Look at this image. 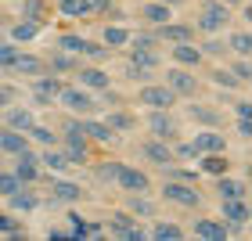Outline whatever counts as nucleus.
Masks as SVG:
<instances>
[{
    "instance_id": "c9c22d12",
    "label": "nucleus",
    "mask_w": 252,
    "mask_h": 241,
    "mask_svg": "<svg viewBox=\"0 0 252 241\" xmlns=\"http://www.w3.org/2000/svg\"><path fill=\"white\" fill-rule=\"evenodd\" d=\"M26 133H32V137H36L40 144H54V133H51V130H43V126H36V122H32Z\"/></svg>"
},
{
    "instance_id": "5701e85b",
    "label": "nucleus",
    "mask_w": 252,
    "mask_h": 241,
    "mask_svg": "<svg viewBox=\"0 0 252 241\" xmlns=\"http://www.w3.org/2000/svg\"><path fill=\"white\" fill-rule=\"evenodd\" d=\"M94 11V0H62V15H87Z\"/></svg>"
},
{
    "instance_id": "4be33fe9",
    "label": "nucleus",
    "mask_w": 252,
    "mask_h": 241,
    "mask_svg": "<svg viewBox=\"0 0 252 241\" xmlns=\"http://www.w3.org/2000/svg\"><path fill=\"white\" fill-rule=\"evenodd\" d=\"M54 198H58V202H76V198H83V191H79L76 187V183H54Z\"/></svg>"
},
{
    "instance_id": "1a4fd4ad",
    "label": "nucleus",
    "mask_w": 252,
    "mask_h": 241,
    "mask_svg": "<svg viewBox=\"0 0 252 241\" xmlns=\"http://www.w3.org/2000/svg\"><path fill=\"white\" fill-rule=\"evenodd\" d=\"M223 220L234 223V227H242V223L249 220V209H245L238 198H223Z\"/></svg>"
},
{
    "instance_id": "9d476101",
    "label": "nucleus",
    "mask_w": 252,
    "mask_h": 241,
    "mask_svg": "<svg viewBox=\"0 0 252 241\" xmlns=\"http://www.w3.org/2000/svg\"><path fill=\"white\" fill-rule=\"evenodd\" d=\"M0 151H11V155L26 151V133H18V130H4V133H0Z\"/></svg>"
},
{
    "instance_id": "c85d7f7f",
    "label": "nucleus",
    "mask_w": 252,
    "mask_h": 241,
    "mask_svg": "<svg viewBox=\"0 0 252 241\" xmlns=\"http://www.w3.org/2000/svg\"><path fill=\"white\" fill-rule=\"evenodd\" d=\"M202 166L209 169V173H227V158H223L220 151H209V158H205Z\"/></svg>"
},
{
    "instance_id": "20e7f679",
    "label": "nucleus",
    "mask_w": 252,
    "mask_h": 241,
    "mask_svg": "<svg viewBox=\"0 0 252 241\" xmlns=\"http://www.w3.org/2000/svg\"><path fill=\"white\" fill-rule=\"evenodd\" d=\"M227 148V137L223 133H198L194 137V144H191V151L194 155H209V151H223Z\"/></svg>"
},
{
    "instance_id": "49530a36",
    "label": "nucleus",
    "mask_w": 252,
    "mask_h": 241,
    "mask_svg": "<svg viewBox=\"0 0 252 241\" xmlns=\"http://www.w3.org/2000/svg\"><path fill=\"white\" fill-rule=\"evenodd\" d=\"M0 231H15V220H7L4 212H0Z\"/></svg>"
},
{
    "instance_id": "a211bd4d",
    "label": "nucleus",
    "mask_w": 252,
    "mask_h": 241,
    "mask_svg": "<svg viewBox=\"0 0 252 241\" xmlns=\"http://www.w3.org/2000/svg\"><path fill=\"white\" fill-rule=\"evenodd\" d=\"M141 15L152 22V26H166V22H169V4H148Z\"/></svg>"
},
{
    "instance_id": "6e6552de",
    "label": "nucleus",
    "mask_w": 252,
    "mask_h": 241,
    "mask_svg": "<svg viewBox=\"0 0 252 241\" xmlns=\"http://www.w3.org/2000/svg\"><path fill=\"white\" fill-rule=\"evenodd\" d=\"M194 234L205 238V241H223L227 238V227L216 223V220H198V223H194Z\"/></svg>"
},
{
    "instance_id": "2f4dec72",
    "label": "nucleus",
    "mask_w": 252,
    "mask_h": 241,
    "mask_svg": "<svg viewBox=\"0 0 252 241\" xmlns=\"http://www.w3.org/2000/svg\"><path fill=\"white\" fill-rule=\"evenodd\" d=\"M231 47H234V51H238V54L245 58V54L252 51V40L245 36V32H234V36H231Z\"/></svg>"
},
{
    "instance_id": "cd10ccee",
    "label": "nucleus",
    "mask_w": 252,
    "mask_h": 241,
    "mask_svg": "<svg viewBox=\"0 0 252 241\" xmlns=\"http://www.w3.org/2000/svg\"><path fill=\"white\" fill-rule=\"evenodd\" d=\"M180 234H184V231H180L177 223H158V227H155V238H158V241H177Z\"/></svg>"
},
{
    "instance_id": "a18cd8bd",
    "label": "nucleus",
    "mask_w": 252,
    "mask_h": 241,
    "mask_svg": "<svg viewBox=\"0 0 252 241\" xmlns=\"http://www.w3.org/2000/svg\"><path fill=\"white\" fill-rule=\"evenodd\" d=\"M238 116H242V119H252V105H249V101H242V105H238Z\"/></svg>"
},
{
    "instance_id": "4c0bfd02",
    "label": "nucleus",
    "mask_w": 252,
    "mask_h": 241,
    "mask_svg": "<svg viewBox=\"0 0 252 241\" xmlns=\"http://www.w3.org/2000/svg\"><path fill=\"white\" fill-rule=\"evenodd\" d=\"M108 126H112V130H130L133 119H130V116H112V119H108Z\"/></svg>"
},
{
    "instance_id": "6ab92c4d",
    "label": "nucleus",
    "mask_w": 252,
    "mask_h": 241,
    "mask_svg": "<svg viewBox=\"0 0 252 241\" xmlns=\"http://www.w3.org/2000/svg\"><path fill=\"white\" fill-rule=\"evenodd\" d=\"M158 36L169 40V43H188V40H191V29H188V26H162Z\"/></svg>"
},
{
    "instance_id": "a878e982",
    "label": "nucleus",
    "mask_w": 252,
    "mask_h": 241,
    "mask_svg": "<svg viewBox=\"0 0 252 241\" xmlns=\"http://www.w3.org/2000/svg\"><path fill=\"white\" fill-rule=\"evenodd\" d=\"M144 155H148V158H155L158 166H169V162H173V155H169L166 148H158V144H144Z\"/></svg>"
},
{
    "instance_id": "39448f33",
    "label": "nucleus",
    "mask_w": 252,
    "mask_h": 241,
    "mask_svg": "<svg viewBox=\"0 0 252 241\" xmlns=\"http://www.w3.org/2000/svg\"><path fill=\"white\" fill-rule=\"evenodd\" d=\"M162 194H166V198H173V202H180V205H191V209L198 205V191L188 187V183H166Z\"/></svg>"
},
{
    "instance_id": "bb28decb",
    "label": "nucleus",
    "mask_w": 252,
    "mask_h": 241,
    "mask_svg": "<svg viewBox=\"0 0 252 241\" xmlns=\"http://www.w3.org/2000/svg\"><path fill=\"white\" fill-rule=\"evenodd\" d=\"M126 40H130V32H126V29H116V26L105 29V43H108V47H123Z\"/></svg>"
},
{
    "instance_id": "09e8293b",
    "label": "nucleus",
    "mask_w": 252,
    "mask_h": 241,
    "mask_svg": "<svg viewBox=\"0 0 252 241\" xmlns=\"http://www.w3.org/2000/svg\"><path fill=\"white\" fill-rule=\"evenodd\" d=\"M7 105V94H4V90H0V108H4Z\"/></svg>"
},
{
    "instance_id": "ea45409f",
    "label": "nucleus",
    "mask_w": 252,
    "mask_h": 241,
    "mask_svg": "<svg viewBox=\"0 0 252 241\" xmlns=\"http://www.w3.org/2000/svg\"><path fill=\"white\" fill-rule=\"evenodd\" d=\"M216 83H220V87H234L238 79H234L231 72H216Z\"/></svg>"
},
{
    "instance_id": "c756f323",
    "label": "nucleus",
    "mask_w": 252,
    "mask_h": 241,
    "mask_svg": "<svg viewBox=\"0 0 252 241\" xmlns=\"http://www.w3.org/2000/svg\"><path fill=\"white\" fill-rule=\"evenodd\" d=\"M36 22H22V26H15V32H11V36H15V40H32V36H36Z\"/></svg>"
},
{
    "instance_id": "412c9836",
    "label": "nucleus",
    "mask_w": 252,
    "mask_h": 241,
    "mask_svg": "<svg viewBox=\"0 0 252 241\" xmlns=\"http://www.w3.org/2000/svg\"><path fill=\"white\" fill-rule=\"evenodd\" d=\"M158 61H155V54L148 51V47H133V68H144V72H152Z\"/></svg>"
},
{
    "instance_id": "423d86ee",
    "label": "nucleus",
    "mask_w": 252,
    "mask_h": 241,
    "mask_svg": "<svg viewBox=\"0 0 252 241\" xmlns=\"http://www.w3.org/2000/svg\"><path fill=\"white\" fill-rule=\"evenodd\" d=\"M126 191H148V177L141 169H130V166H119V177H116Z\"/></svg>"
},
{
    "instance_id": "dca6fc26",
    "label": "nucleus",
    "mask_w": 252,
    "mask_h": 241,
    "mask_svg": "<svg viewBox=\"0 0 252 241\" xmlns=\"http://www.w3.org/2000/svg\"><path fill=\"white\" fill-rule=\"evenodd\" d=\"M7 65L15 68V72H29V76H32V72H40V68H43V61H40V58H29V54H15V58H11Z\"/></svg>"
},
{
    "instance_id": "3c124183",
    "label": "nucleus",
    "mask_w": 252,
    "mask_h": 241,
    "mask_svg": "<svg viewBox=\"0 0 252 241\" xmlns=\"http://www.w3.org/2000/svg\"><path fill=\"white\" fill-rule=\"evenodd\" d=\"M162 4H180V0H162Z\"/></svg>"
},
{
    "instance_id": "9b49d317",
    "label": "nucleus",
    "mask_w": 252,
    "mask_h": 241,
    "mask_svg": "<svg viewBox=\"0 0 252 241\" xmlns=\"http://www.w3.org/2000/svg\"><path fill=\"white\" fill-rule=\"evenodd\" d=\"M15 177H18V180H32V177H36V155H29V148H26V151H18Z\"/></svg>"
},
{
    "instance_id": "4468645a",
    "label": "nucleus",
    "mask_w": 252,
    "mask_h": 241,
    "mask_svg": "<svg viewBox=\"0 0 252 241\" xmlns=\"http://www.w3.org/2000/svg\"><path fill=\"white\" fill-rule=\"evenodd\" d=\"M79 83L94 87V90H108V76L101 72V68H83V72H79Z\"/></svg>"
},
{
    "instance_id": "c03bdc74",
    "label": "nucleus",
    "mask_w": 252,
    "mask_h": 241,
    "mask_svg": "<svg viewBox=\"0 0 252 241\" xmlns=\"http://www.w3.org/2000/svg\"><path fill=\"white\" fill-rule=\"evenodd\" d=\"M101 177H105V180H116V177H119V166H105V169H101Z\"/></svg>"
},
{
    "instance_id": "f3484780",
    "label": "nucleus",
    "mask_w": 252,
    "mask_h": 241,
    "mask_svg": "<svg viewBox=\"0 0 252 241\" xmlns=\"http://www.w3.org/2000/svg\"><path fill=\"white\" fill-rule=\"evenodd\" d=\"M65 158H68V162H87V144H83V137H72V133H68Z\"/></svg>"
},
{
    "instance_id": "f704fd0d",
    "label": "nucleus",
    "mask_w": 252,
    "mask_h": 241,
    "mask_svg": "<svg viewBox=\"0 0 252 241\" xmlns=\"http://www.w3.org/2000/svg\"><path fill=\"white\" fill-rule=\"evenodd\" d=\"M62 47L68 54H79V51H87V40H79V36H62Z\"/></svg>"
},
{
    "instance_id": "473e14b6",
    "label": "nucleus",
    "mask_w": 252,
    "mask_h": 241,
    "mask_svg": "<svg viewBox=\"0 0 252 241\" xmlns=\"http://www.w3.org/2000/svg\"><path fill=\"white\" fill-rule=\"evenodd\" d=\"M112 227H116L119 234H126V231H133V216H126V212H116V216H112Z\"/></svg>"
},
{
    "instance_id": "2eb2a0df",
    "label": "nucleus",
    "mask_w": 252,
    "mask_h": 241,
    "mask_svg": "<svg viewBox=\"0 0 252 241\" xmlns=\"http://www.w3.org/2000/svg\"><path fill=\"white\" fill-rule=\"evenodd\" d=\"M32 90H36L40 101H54V97L62 94V83H58V79H36V83H32Z\"/></svg>"
},
{
    "instance_id": "aec40b11",
    "label": "nucleus",
    "mask_w": 252,
    "mask_h": 241,
    "mask_svg": "<svg viewBox=\"0 0 252 241\" xmlns=\"http://www.w3.org/2000/svg\"><path fill=\"white\" fill-rule=\"evenodd\" d=\"M79 130L90 133L94 141H112V126L108 122H79Z\"/></svg>"
},
{
    "instance_id": "7ed1b4c3",
    "label": "nucleus",
    "mask_w": 252,
    "mask_h": 241,
    "mask_svg": "<svg viewBox=\"0 0 252 241\" xmlns=\"http://www.w3.org/2000/svg\"><path fill=\"white\" fill-rule=\"evenodd\" d=\"M62 101H65V108H72V112H87L94 108V101H90V94L87 90H76V87H62V94H58Z\"/></svg>"
},
{
    "instance_id": "7c9ffc66",
    "label": "nucleus",
    "mask_w": 252,
    "mask_h": 241,
    "mask_svg": "<svg viewBox=\"0 0 252 241\" xmlns=\"http://www.w3.org/2000/svg\"><path fill=\"white\" fill-rule=\"evenodd\" d=\"M220 194H223V198H242L245 187H242V183H234V180H220Z\"/></svg>"
},
{
    "instance_id": "f03ea898",
    "label": "nucleus",
    "mask_w": 252,
    "mask_h": 241,
    "mask_svg": "<svg viewBox=\"0 0 252 241\" xmlns=\"http://www.w3.org/2000/svg\"><path fill=\"white\" fill-rule=\"evenodd\" d=\"M198 26H202L205 32L223 29V26H227V7H223V4H205V7H202V18H198Z\"/></svg>"
},
{
    "instance_id": "f257e3e1",
    "label": "nucleus",
    "mask_w": 252,
    "mask_h": 241,
    "mask_svg": "<svg viewBox=\"0 0 252 241\" xmlns=\"http://www.w3.org/2000/svg\"><path fill=\"white\" fill-rule=\"evenodd\" d=\"M141 105H152L158 112H166L169 105H177V94L169 87H144L141 90Z\"/></svg>"
},
{
    "instance_id": "79ce46f5",
    "label": "nucleus",
    "mask_w": 252,
    "mask_h": 241,
    "mask_svg": "<svg viewBox=\"0 0 252 241\" xmlns=\"http://www.w3.org/2000/svg\"><path fill=\"white\" fill-rule=\"evenodd\" d=\"M238 133H242V137H252V119H242V122H238Z\"/></svg>"
},
{
    "instance_id": "f8f14e48",
    "label": "nucleus",
    "mask_w": 252,
    "mask_h": 241,
    "mask_svg": "<svg viewBox=\"0 0 252 241\" xmlns=\"http://www.w3.org/2000/svg\"><path fill=\"white\" fill-rule=\"evenodd\" d=\"M148 126L155 130V137H162V141H173V119H166L158 108H155V116L148 119Z\"/></svg>"
},
{
    "instance_id": "e433bc0d",
    "label": "nucleus",
    "mask_w": 252,
    "mask_h": 241,
    "mask_svg": "<svg viewBox=\"0 0 252 241\" xmlns=\"http://www.w3.org/2000/svg\"><path fill=\"white\" fill-rule=\"evenodd\" d=\"M7 198H11V205H15V209H32V194H7Z\"/></svg>"
},
{
    "instance_id": "72a5a7b5",
    "label": "nucleus",
    "mask_w": 252,
    "mask_h": 241,
    "mask_svg": "<svg viewBox=\"0 0 252 241\" xmlns=\"http://www.w3.org/2000/svg\"><path fill=\"white\" fill-rule=\"evenodd\" d=\"M15 191H22L18 177H7V173H0V194H15Z\"/></svg>"
},
{
    "instance_id": "0eeeda50",
    "label": "nucleus",
    "mask_w": 252,
    "mask_h": 241,
    "mask_svg": "<svg viewBox=\"0 0 252 241\" xmlns=\"http://www.w3.org/2000/svg\"><path fill=\"white\" fill-rule=\"evenodd\" d=\"M169 90H173V94H194V90H198V79L173 68V72H169Z\"/></svg>"
},
{
    "instance_id": "393cba45",
    "label": "nucleus",
    "mask_w": 252,
    "mask_h": 241,
    "mask_svg": "<svg viewBox=\"0 0 252 241\" xmlns=\"http://www.w3.org/2000/svg\"><path fill=\"white\" fill-rule=\"evenodd\" d=\"M40 162L47 166V169H65V166H68V158H65L62 151H54V148H47V151H43V158H40Z\"/></svg>"
},
{
    "instance_id": "de8ad7c7",
    "label": "nucleus",
    "mask_w": 252,
    "mask_h": 241,
    "mask_svg": "<svg viewBox=\"0 0 252 241\" xmlns=\"http://www.w3.org/2000/svg\"><path fill=\"white\" fill-rule=\"evenodd\" d=\"M54 68H72V58H65V54H62V58H54Z\"/></svg>"
},
{
    "instance_id": "b1692460",
    "label": "nucleus",
    "mask_w": 252,
    "mask_h": 241,
    "mask_svg": "<svg viewBox=\"0 0 252 241\" xmlns=\"http://www.w3.org/2000/svg\"><path fill=\"white\" fill-rule=\"evenodd\" d=\"M7 122H11V130H22V133H26L29 126H32V112L18 108V112H11V116H7Z\"/></svg>"
},
{
    "instance_id": "8fccbe9b",
    "label": "nucleus",
    "mask_w": 252,
    "mask_h": 241,
    "mask_svg": "<svg viewBox=\"0 0 252 241\" xmlns=\"http://www.w3.org/2000/svg\"><path fill=\"white\" fill-rule=\"evenodd\" d=\"M220 4H223V7H231V4H238V0H220Z\"/></svg>"
},
{
    "instance_id": "ddd939ff",
    "label": "nucleus",
    "mask_w": 252,
    "mask_h": 241,
    "mask_svg": "<svg viewBox=\"0 0 252 241\" xmlns=\"http://www.w3.org/2000/svg\"><path fill=\"white\" fill-rule=\"evenodd\" d=\"M173 58H177L180 65H198V61H202V51L191 47V40H188V43H177V47H173Z\"/></svg>"
},
{
    "instance_id": "58836bf2",
    "label": "nucleus",
    "mask_w": 252,
    "mask_h": 241,
    "mask_svg": "<svg viewBox=\"0 0 252 241\" xmlns=\"http://www.w3.org/2000/svg\"><path fill=\"white\" fill-rule=\"evenodd\" d=\"M26 18H29V22L40 18V0H26Z\"/></svg>"
},
{
    "instance_id": "a19ab883",
    "label": "nucleus",
    "mask_w": 252,
    "mask_h": 241,
    "mask_svg": "<svg viewBox=\"0 0 252 241\" xmlns=\"http://www.w3.org/2000/svg\"><path fill=\"white\" fill-rule=\"evenodd\" d=\"M234 79H249V65H245V61L234 65Z\"/></svg>"
},
{
    "instance_id": "37998d69",
    "label": "nucleus",
    "mask_w": 252,
    "mask_h": 241,
    "mask_svg": "<svg viewBox=\"0 0 252 241\" xmlns=\"http://www.w3.org/2000/svg\"><path fill=\"white\" fill-rule=\"evenodd\" d=\"M11 58H15V47H0V65H7Z\"/></svg>"
}]
</instances>
